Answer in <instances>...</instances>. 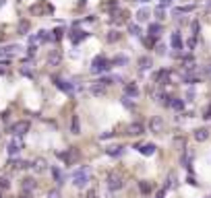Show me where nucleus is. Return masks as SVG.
Here are the masks:
<instances>
[{"instance_id":"nucleus-5","label":"nucleus","mask_w":211,"mask_h":198,"mask_svg":"<svg viewBox=\"0 0 211 198\" xmlns=\"http://www.w3.org/2000/svg\"><path fill=\"white\" fill-rule=\"evenodd\" d=\"M27 130H29V124L27 122H17L15 126H13V134H15V136H21V134H25Z\"/></svg>"},{"instance_id":"nucleus-15","label":"nucleus","mask_w":211,"mask_h":198,"mask_svg":"<svg viewBox=\"0 0 211 198\" xmlns=\"http://www.w3.org/2000/svg\"><path fill=\"white\" fill-rule=\"evenodd\" d=\"M122 153H124L122 147H110V148H108V155H112V157H120Z\"/></svg>"},{"instance_id":"nucleus-22","label":"nucleus","mask_w":211,"mask_h":198,"mask_svg":"<svg viewBox=\"0 0 211 198\" xmlns=\"http://www.w3.org/2000/svg\"><path fill=\"white\" fill-rule=\"evenodd\" d=\"M128 31H130L133 35H139V31H141V29H139L137 25H130V27H128Z\"/></svg>"},{"instance_id":"nucleus-24","label":"nucleus","mask_w":211,"mask_h":198,"mask_svg":"<svg viewBox=\"0 0 211 198\" xmlns=\"http://www.w3.org/2000/svg\"><path fill=\"white\" fill-rule=\"evenodd\" d=\"M139 188H141L143 192H149V190H151V186H149V184H141V186H139Z\"/></svg>"},{"instance_id":"nucleus-26","label":"nucleus","mask_w":211,"mask_h":198,"mask_svg":"<svg viewBox=\"0 0 211 198\" xmlns=\"http://www.w3.org/2000/svg\"><path fill=\"white\" fill-rule=\"evenodd\" d=\"M108 39H110V41H116V39H118V33H116V31H112V35H110Z\"/></svg>"},{"instance_id":"nucleus-6","label":"nucleus","mask_w":211,"mask_h":198,"mask_svg":"<svg viewBox=\"0 0 211 198\" xmlns=\"http://www.w3.org/2000/svg\"><path fill=\"white\" fill-rule=\"evenodd\" d=\"M106 87H108V85H103L102 81L93 83V85H91V95H97V97H99V95H103V93H106Z\"/></svg>"},{"instance_id":"nucleus-2","label":"nucleus","mask_w":211,"mask_h":198,"mask_svg":"<svg viewBox=\"0 0 211 198\" xmlns=\"http://www.w3.org/2000/svg\"><path fill=\"white\" fill-rule=\"evenodd\" d=\"M124 186V180L122 175H120V171H110L108 173V188L112 190V192H116V190H120Z\"/></svg>"},{"instance_id":"nucleus-19","label":"nucleus","mask_w":211,"mask_h":198,"mask_svg":"<svg viewBox=\"0 0 211 198\" xmlns=\"http://www.w3.org/2000/svg\"><path fill=\"white\" fill-rule=\"evenodd\" d=\"M126 62H128L126 56H116V58L112 60V64H126Z\"/></svg>"},{"instance_id":"nucleus-28","label":"nucleus","mask_w":211,"mask_h":198,"mask_svg":"<svg viewBox=\"0 0 211 198\" xmlns=\"http://www.w3.org/2000/svg\"><path fill=\"white\" fill-rule=\"evenodd\" d=\"M170 2H172V0H162V6H168Z\"/></svg>"},{"instance_id":"nucleus-9","label":"nucleus","mask_w":211,"mask_h":198,"mask_svg":"<svg viewBox=\"0 0 211 198\" xmlns=\"http://www.w3.org/2000/svg\"><path fill=\"white\" fill-rule=\"evenodd\" d=\"M87 37V33L81 29H73V33H70V39H73V44H79L81 39H85Z\"/></svg>"},{"instance_id":"nucleus-4","label":"nucleus","mask_w":211,"mask_h":198,"mask_svg":"<svg viewBox=\"0 0 211 198\" xmlns=\"http://www.w3.org/2000/svg\"><path fill=\"white\" fill-rule=\"evenodd\" d=\"M143 132H145V126H143L141 122H135V124L128 126V134H130V136H139V134H143Z\"/></svg>"},{"instance_id":"nucleus-25","label":"nucleus","mask_w":211,"mask_h":198,"mask_svg":"<svg viewBox=\"0 0 211 198\" xmlns=\"http://www.w3.org/2000/svg\"><path fill=\"white\" fill-rule=\"evenodd\" d=\"M35 167H37V169H39V167L44 169V167H46V161H44V159H42V161H35Z\"/></svg>"},{"instance_id":"nucleus-12","label":"nucleus","mask_w":211,"mask_h":198,"mask_svg":"<svg viewBox=\"0 0 211 198\" xmlns=\"http://www.w3.org/2000/svg\"><path fill=\"white\" fill-rule=\"evenodd\" d=\"M124 93H126V95H133V97H137V95H139V87H137L135 83H128L126 87H124Z\"/></svg>"},{"instance_id":"nucleus-8","label":"nucleus","mask_w":211,"mask_h":198,"mask_svg":"<svg viewBox=\"0 0 211 198\" xmlns=\"http://www.w3.org/2000/svg\"><path fill=\"white\" fill-rule=\"evenodd\" d=\"M149 128H151V132H162V128H164V120H162V118H153L151 124H149Z\"/></svg>"},{"instance_id":"nucleus-17","label":"nucleus","mask_w":211,"mask_h":198,"mask_svg":"<svg viewBox=\"0 0 211 198\" xmlns=\"http://www.w3.org/2000/svg\"><path fill=\"white\" fill-rule=\"evenodd\" d=\"M147 19H149V10L147 8H141L137 13V21H141V23H143V21H147Z\"/></svg>"},{"instance_id":"nucleus-10","label":"nucleus","mask_w":211,"mask_h":198,"mask_svg":"<svg viewBox=\"0 0 211 198\" xmlns=\"http://www.w3.org/2000/svg\"><path fill=\"white\" fill-rule=\"evenodd\" d=\"M135 148L141 151L143 155H153V153H155V144H143V147H141V144H137Z\"/></svg>"},{"instance_id":"nucleus-27","label":"nucleus","mask_w":211,"mask_h":198,"mask_svg":"<svg viewBox=\"0 0 211 198\" xmlns=\"http://www.w3.org/2000/svg\"><path fill=\"white\" fill-rule=\"evenodd\" d=\"M155 15H157V19H164V10H162V8H157V10H155Z\"/></svg>"},{"instance_id":"nucleus-7","label":"nucleus","mask_w":211,"mask_h":198,"mask_svg":"<svg viewBox=\"0 0 211 198\" xmlns=\"http://www.w3.org/2000/svg\"><path fill=\"white\" fill-rule=\"evenodd\" d=\"M6 151H8V155L13 157V155H17L21 151V140L19 138H15V140H10L8 143V147H6Z\"/></svg>"},{"instance_id":"nucleus-20","label":"nucleus","mask_w":211,"mask_h":198,"mask_svg":"<svg viewBox=\"0 0 211 198\" xmlns=\"http://www.w3.org/2000/svg\"><path fill=\"white\" fill-rule=\"evenodd\" d=\"M52 173H54V178H56V182H58V184H62V171H58V169H52Z\"/></svg>"},{"instance_id":"nucleus-23","label":"nucleus","mask_w":211,"mask_h":198,"mask_svg":"<svg viewBox=\"0 0 211 198\" xmlns=\"http://www.w3.org/2000/svg\"><path fill=\"white\" fill-rule=\"evenodd\" d=\"M73 132H75V134H79V120H77V118L73 120Z\"/></svg>"},{"instance_id":"nucleus-21","label":"nucleus","mask_w":211,"mask_h":198,"mask_svg":"<svg viewBox=\"0 0 211 198\" xmlns=\"http://www.w3.org/2000/svg\"><path fill=\"white\" fill-rule=\"evenodd\" d=\"M122 103L126 105V107H130V109L135 107V105H133V101H130V99H128V97H122Z\"/></svg>"},{"instance_id":"nucleus-11","label":"nucleus","mask_w":211,"mask_h":198,"mask_svg":"<svg viewBox=\"0 0 211 198\" xmlns=\"http://www.w3.org/2000/svg\"><path fill=\"white\" fill-rule=\"evenodd\" d=\"M195 138L199 140V143L207 140V138H209V130H207V128H199V130H195Z\"/></svg>"},{"instance_id":"nucleus-3","label":"nucleus","mask_w":211,"mask_h":198,"mask_svg":"<svg viewBox=\"0 0 211 198\" xmlns=\"http://www.w3.org/2000/svg\"><path fill=\"white\" fill-rule=\"evenodd\" d=\"M110 62L106 56H97V58L93 60V64H91V72L93 74H99V72H103V70H110Z\"/></svg>"},{"instance_id":"nucleus-14","label":"nucleus","mask_w":211,"mask_h":198,"mask_svg":"<svg viewBox=\"0 0 211 198\" xmlns=\"http://www.w3.org/2000/svg\"><path fill=\"white\" fill-rule=\"evenodd\" d=\"M172 48H174V50H182V39H180V33H172Z\"/></svg>"},{"instance_id":"nucleus-13","label":"nucleus","mask_w":211,"mask_h":198,"mask_svg":"<svg viewBox=\"0 0 211 198\" xmlns=\"http://www.w3.org/2000/svg\"><path fill=\"white\" fill-rule=\"evenodd\" d=\"M147 68H151V58H147V56L139 58V70H147Z\"/></svg>"},{"instance_id":"nucleus-16","label":"nucleus","mask_w":211,"mask_h":198,"mask_svg":"<svg viewBox=\"0 0 211 198\" xmlns=\"http://www.w3.org/2000/svg\"><path fill=\"white\" fill-rule=\"evenodd\" d=\"M159 31H162V25H149V33H151V37H159Z\"/></svg>"},{"instance_id":"nucleus-1","label":"nucleus","mask_w":211,"mask_h":198,"mask_svg":"<svg viewBox=\"0 0 211 198\" xmlns=\"http://www.w3.org/2000/svg\"><path fill=\"white\" fill-rule=\"evenodd\" d=\"M73 180H75V186H79V188L87 186V182H89V167H79L77 171L73 173Z\"/></svg>"},{"instance_id":"nucleus-18","label":"nucleus","mask_w":211,"mask_h":198,"mask_svg":"<svg viewBox=\"0 0 211 198\" xmlns=\"http://www.w3.org/2000/svg\"><path fill=\"white\" fill-rule=\"evenodd\" d=\"M170 107H174V109L180 112V109L184 107V101H182V99H172V101H170Z\"/></svg>"}]
</instances>
